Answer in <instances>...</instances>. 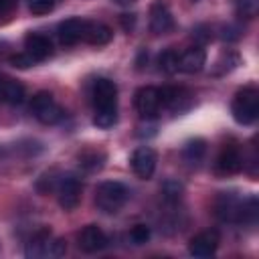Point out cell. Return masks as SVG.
<instances>
[{
	"label": "cell",
	"instance_id": "obj_14",
	"mask_svg": "<svg viewBox=\"0 0 259 259\" xmlns=\"http://www.w3.org/2000/svg\"><path fill=\"white\" fill-rule=\"evenodd\" d=\"M79 247L85 253H97L107 247V235L97 225H87L79 233Z\"/></svg>",
	"mask_w": 259,
	"mask_h": 259
},
{
	"label": "cell",
	"instance_id": "obj_17",
	"mask_svg": "<svg viewBox=\"0 0 259 259\" xmlns=\"http://www.w3.org/2000/svg\"><path fill=\"white\" fill-rule=\"evenodd\" d=\"M51 243H53V235L51 229H40L32 235V239L26 245V257L38 259V257H51Z\"/></svg>",
	"mask_w": 259,
	"mask_h": 259
},
{
	"label": "cell",
	"instance_id": "obj_8",
	"mask_svg": "<svg viewBox=\"0 0 259 259\" xmlns=\"http://www.w3.org/2000/svg\"><path fill=\"white\" fill-rule=\"evenodd\" d=\"M160 103L174 113H182L192 105V93L182 87H164L160 89Z\"/></svg>",
	"mask_w": 259,
	"mask_h": 259
},
{
	"label": "cell",
	"instance_id": "obj_33",
	"mask_svg": "<svg viewBox=\"0 0 259 259\" xmlns=\"http://www.w3.org/2000/svg\"><path fill=\"white\" fill-rule=\"evenodd\" d=\"M117 2H121V4H127V2H132V0H117Z\"/></svg>",
	"mask_w": 259,
	"mask_h": 259
},
{
	"label": "cell",
	"instance_id": "obj_11",
	"mask_svg": "<svg viewBox=\"0 0 259 259\" xmlns=\"http://www.w3.org/2000/svg\"><path fill=\"white\" fill-rule=\"evenodd\" d=\"M174 28V18L166 2L158 0L150 8V30L154 34H166Z\"/></svg>",
	"mask_w": 259,
	"mask_h": 259
},
{
	"label": "cell",
	"instance_id": "obj_24",
	"mask_svg": "<svg viewBox=\"0 0 259 259\" xmlns=\"http://www.w3.org/2000/svg\"><path fill=\"white\" fill-rule=\"evenodd\" d=\"M235 12L239 18H255L259 12V0H235Z\"/></svg>",
	"mask_w": 259,
	"mask_h": 259
},
{
	"label": "cell",
	"instance_id": "obj_32",
	"mask_svg": "<svg viewBox=\"0 0 259 259\" xmlns=\"http://www.w3.org/2000/svg\"><path fill=\"white\" fill-rule=\"evenodd\" d=\"M4 87H6V77H0V103H4Z\"/></svg>",
	"mask_w": 259,
	"mask_h": 259
},
{
	"label": "cell",
	"instance_id": "obj_29",
	"mask_svg": "<svg viewBox=\"0 0 259 259\" xmlns=\"http://www.w3.org/2000/svg\"><path fill=\"white\" fill-rule=\"evenodd\" d=\"M10 63H12L14 67H18V69H26V67L34 65V59H32L30 55H26V53H18V55H14V57L10 59Z\"/></svg>",
	"mask_w": 259,
	"mask_h": 259
},
{
	"label": "cell",
	"instance_id": "obj_19",
	"mask_svg": "<svg viewBox=\"0 0 259 259\" xmlns=\"http://www.w3.org/2000/svg\"><path fill=\"white\" fill-rule=\"evenodd\" d=\"M79 166L87 172H95V170H101L103 168V162H105V152L103 150H97V148H87L83 150L79 156Z\"/></svg>",
	"mask_w": 259,
	"mask_h": 259
},
{
	"label": "cell",
	"instance_id": "obj_18",
	"mask_svg": "<svg viewBox=\"0 0 259 259\" xmlns=\"http://www.w3.org/2000/svg\"><path fill=\"white\" fill-rule=\"evenodd\" d=\"M113 38V30L107 26V24H101V22H91L87 24V32H85V42L93 45V47H103L107 45L109 40Z\"/></svg>",
	"mask_w": 259,
	"mask_h": 259
},
{
	"label": "cell",
	"instance_id": "obj_21",
	"mask_svg": "<svg viewBox=\"0 0 259 259\" xmlns=\"http://www.w3.org/2000/svg\"><path fill=\"white\" fill-rule=\"evenodd\" d=\"M239 63H241V57H239L235 51H225V53H221V57L214 61V65H212V75L229 73V71H233Z\"/></svg>",
	"mask_w": 259,
	"mask_h": 259
},
{
	"label": "cell",
	"instance_id": "obj_4",
	"mask_svg": "<svg viewBox=\"0 0 259 259\" xmlns=\"http://www.w3.org/2000/svg\"><path fill=\"white\" fill-rule=\"evenodd\" d=\"M243 200L235 192H221L214 200V214L223 223H239L243 217Z\"/></svg>",
	"mask_w": 259,
	"mask_h": 259
},
{
	"label": "cell",
	"instance_id": "obj_5",
	"mask_svg": "<svg viewBox=\"0 0 259 259\" xmlns=\"http://www.w3.org/2000/svg\"><path fill=\"white\" fill-rule=\"evenodd\" d=\"M55 192H57L59 204L65 210H73L81 200V182L73 174H63V176H59Z\"/></svg>",
	"mask_w": 259,
	"mask_h": 259
},
{
	"label": "cell",
	"instance_id": "obj_1",
	"mask_svg": "<svg viewBox=\"0 0 259 259\" xmlns=\"http://www.w3.org/2000/svg\"><path fill=\"white\" fill-rule=\"evenodd\" d=\"M127 198H130L127 186L117 180H105L95 190V204L99 210H103L107 214L119 212V208L127 202Z\"/></svg>",
	"mask_w": 259,
	"mask_h": 259
},
{
	"label": "cell",
	"instance_id": "obj_3",
	"mask_svg": "<svg viewBox=\"0 0 259 259\" xmlns=\"http://www.w3.org/2000/svg\"><path fill=\"white\" fill-rule=\"evenodd\" d=\"M30 111H32L34 117H36L40 123H45V125H53V123L61 121L63 115H65L63 107L55 101V97H53L49 91H38V93L32 97V101H30Z\"/></svg>",
	"mask_w": 259,
	"mask_h": 259
},
{
	"label": "cell",
	"instance_id": "obj_15",
	"mask_svg": "<svg viewBox=\"0 0 259 259\" xmlns=\"http://www.w3.org/2000/svg\"><path fill=\"white\" fill-rule=\"evenodd\" d=\"M219 247V233L217 231H202L190 239L188 251L194 257H210Z\"/></svg>",
	"mask_w": 259,
	"mask_h": 259
},
{
	"label": "cell",
	"instance_id": "obj_22",
	"mask_svg": "<svg viewBox=\"0 0 259 259\" xmlns=\"http://www.w3.org/2000/svg\"><path fill=\"white\" fill-rule=\"evenodd\" d=\"M22 99H24V87H22V83H18V81H14V79H8V77H6L4 103L18 105V103H22Z\"/></svg>",
	"mask_w": 259,
	"mask_h": 259
},
{
	"label": "cell",
	"instance_id": "obj_20",
	"mask_svg": "<svg viewBox=\"0 0 259 259\" xmlns=\"http://www.w3.org/2000/svg\"><path fill=\"white\" fill-rule=\"evenodd\" d=\"M204 154H206V142L200 140V138L190 140V142L182 148V158H184V162H186L188 166H198V164L202 162Z\"/></svg>",
	"mask_w": 259,
	"mask_h": 259
},
{
	"label": "cell",
	"instance_id": "obj_23",
	"mask_svg": "<svg viewBox=\"0 0 259 259\" xmlns=\"http://www.w3.org/2000/svg\"><path fill=\"white\" fill-rule=\"evenodd\" d=\"M115 121H117V109H95L93 123L99 130H109L115 125Z\"/></svg>",
	"mask_w": 259,
	"mask_h": 259
},
{
	"label": "cell",
	"instance_id": "obj_34",
	"mask_svg": "<svg viewBox=\"0 0 259 259\" xmlns=\"http://www.w3.org/2000/svg\"><path fill=\"white\" fill-rule=\"evenodd\" d=\"M190 2H198V0H190Z\"/></svg>",
	"mask_w": 259,
	"mask_h": 259
},
{
	"label": "cell",
	"instance_id": "obj_10",
	"mask_svg": "<svg viewBox=\"0 0 259 259\" xmlns=\"http://www.w3.org/2000/svg\"><path fill=\"white\" fill-rule=\"evenodd\" d=\"M214 168L219 174H237L243 170V154L237 146L229 144L221 150V154L217 156V162H214Z\"/></svg>",
	"mask_w": 259,
	"mask_h": 259
},
{
	"label": "cell",
	"instance_id": "obj_26",
	"mask_svg": "<svg viewBox=\"0 0 259 259\" xmlns=\"http://www.w3.org/2000/svg\"><path fill=\"white\" fill-rule=\"evenodd\" d=\"M182 190L184 188H182V184L178 180H166L162 184V194H164V198L168 202H178L180 196H182Z\"/></svg>",
	"mask_w": 259,
	"mask_h": 259
},
{
	"label": "cell",
	"instance_id": "obj_16",
	"mask_svg": "<svg viewBox=\"0 0 259 259\" xmlns=\"http://www.w3.org/2000/svg\"><path fill=\"white\" fill-rule=\"evenodd\" d=\"M206 63V51L200 45H194L190 49H186L184 53H180L178 57V71L184 73H198Z\"/></svg>",
	"mask_w": 259,
	"mask_h": 259
},
{
	"label": "cell",
	"instance_id": "obj_2",
	"mask_svg": "<svg viewBox=\"0 0 259 259\" xmlns=\"http://www.w3.org/2000/svg\"><path fill=\"white\" fill-rule=\"evenodd\" d=\"M231 113L237 123H243V125L253 123L259 115V91L255 87L241 89L231 103Z\"/></svg>",
	"mask_w": 259,
	"mask_h": 259
},
{
	"label": "cell",
	"instance_id": "obj_31",
	"mask_svg": "<svg viewBox=\"0 0 259 259\" xmlns=\"http://www.w3.org/2000/svg\"><path fill=\"white\" fill-rule=\"evenodd\" d=\"M16 4H18V0H0V18L8 16L16 8Z\"/></svg>",
	"mask_w": 259,
	"mask_h": 259
},
{
	"label": "cell",
	"instance_id": "obj_6",
	"mask_svg": "<svg viewBox=\"0 0 259 259\" xmlns=\"http://www.w3.org/2000/svg\"><path fill=\"white\" fill-rule=\"evenodd\" d=\"M91 99L95 109H117V87L111 79L99 77L93 81Z\"/></svg>",
	"mask_w": 259,
	"mask_h": 259
},
{
	"label": "cell",
	"instance_id": "obj_7",
	"mask_svg": "<svg viewBox=\"0 0 259 259\" xmlns=\"http://www.w3.org/2000/svg\"><path fill=\"white\" fill-rule=\"evenodd\" d=\"M134 103H136V109H138V113L142 117H146V119L156 117L160 107H162V103H160V89H156V87H142V89H138Z\"/></svg>",
	"mask_w": 259,
	"mask_h": 259
},
{
	"label": "cell",
	"instance_id": "obj_25",
	"mask_svg": "<svg viewBox=\"0 0 259 259\" xmlns=\"http://www.w3.org/2000/svg\"><path fill=\"white\" fill-rule=\"evenodd\" d=\"M178 53L176 51H172V49H166L162 55H160V59H158V63H160V69L164 71V73H176L178 71Z\"/></svg>",
	"mask_w": 259,
	"mask_h": 259
},
{
	"label": "cell",
	"instance_id": "obj_27",
	"mask_svg": "<svg viewBox=\"0 0 259 259\" xmlns=\"http://www.w3.org/2000/svg\"><path fill=\"white\" fill-rule=\"evenodd\" d=\"M26 2L32 14H47L59 4V0H26Z\"/></svg>",
	"mask_w": 259,
	"mask_h": 259
},
{
	"label": "cell",
	"instance_id": "obj_13",
	"mask_svg": "<svg viewBox=\"0 0 259 259\" xmlns=\"http://www.w3.org/2000/svg\"><path fill=\"white\" fill-rule=\"evenodd\" d=\"M24 53L30 55L34 59V63L45 61L53 55V42L49 36H45L40 32H30L24 38Z\"/></svg>",
	"mask_w": 259,
	"mask_h": 259
},
{
	"label": "cell",
	"instance_id": "obj_9",
	"mask_svg": "<svg viewBox=\"0 0 259 259\" xmlns=\"http://www.w3.org/2000/svg\"><path fill=\"white\" fill-rule=\"evenodd\" d=\"M156 162H158V156H156V152H154L152 148H148V146H142V148H138V150L132 154V168H134L136 176L142 178V180L152 178V174H154V170H156Z\"/></svg>",
	"mask_w": 259,
	"mask_h": 259
},
{
	"label": "cell",
	"instance_id": "obj_12",
	"mask_svg": "<svg viewBox=\"0 0 259 259\" xmlns=\"http://www.w3.org/2000/svg\"><path fill=\"white\" fill-rule=\"evenodd\" d=\"M87 24H89V20H85V18H67V20H63L59 24V30H57L61 45L69 47V45H75V42L83 40L85 32H87Z\"/></svg>",
	"mask_w": 259,
	"mask_h": 259
},
{
	"label": "cell",
	"instance_id": "obj_30",
	"mask_svg": "<svg viewBox=\"0 0 259 259\" xmlns=\"http://www.w3.org/2000/svg\"><path fill=\"white\" fill-rule=\"evenodd\" d=\"M67 251V243L63 239H53L51 243V257H61Z\"/></svg>",
	"mask_w": 259,
	"mask_h": 259
},
{
	"label": "cell",
	"instance_id": "obj_28",
	"mask_svg": "<svg viewBox=\"0 0 259 259\" xmlns=\"http://www.w3.org/2000/svg\"><path fill=\"white\" fill-rule=\"evenodd\" d=\"M148 239H150V227H146V225H136V227H132V231H130V241H132L134 245H144Z\"/></svg>",
	"mask_w": 259,
	"mask_h": 259
}]
</instances>
